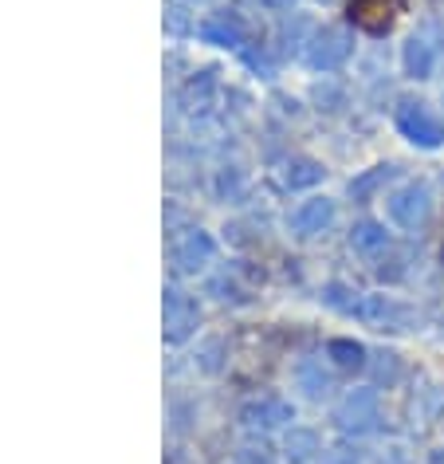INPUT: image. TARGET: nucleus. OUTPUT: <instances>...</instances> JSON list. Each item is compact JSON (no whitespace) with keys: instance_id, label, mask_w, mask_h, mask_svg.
<instances>
[{"instance_id":"nucleus-1","label":"nucleus","mask_w":444,"mask_h":464,"mask_svg":"<svg viewBox=\"0 0 444 464\" xmlns=\"http://www.w3.org/2000/svg\"><path fill=\"white\" fill-rule=\"evenodd\" d=\"M397 130H401L409 142H417L425 150H437L444 142V122L425 107V102H401V111H397Z\"/></svg>"},{"instance_id":"nucleus-2","label":"nucleus","mask_w":444,"mask_h":464,"mask_svg":"<svg viewBox=\"0 0 444 464\" xmlns=\"http://www.w3.org/2000/svg\"><path fill=\"white\" fill-rule=\"evenodd\" d=\"M385 208H390V217L401 228H420L429 220V213H432V197H429L425 185H405V189H397L390 197V205Z\"/></svg>"},{"instance_id":"nucleus-3","label":"nucleus","mask_w":444,"mask_h":464,"mask_svg":"<svg viewBox=\"0 0 444 464\" xmlns=\"http://www.w3.org/2000/svg\"><path fill=\"white\" fill-rule=\"evenodd\" d=\"M334 217V205L331 201H307L303 208H295V217H291V225H295L299 237H314V232H323L331 225Z\"/></svg>"},{"instance_id":"nucleus-4","label":"nucleus","mask_w":444,"mask_h":464,"mask_svg":"<svg viewBox=\"0 0 444 464\" xmlns=\"http://www.w3.org/2000/svg\"><path fill=\"white\" fill-rule=\"evenodd\" d=\"M432 63H437V44L425 40V36H413L405 48V72L413 79H429Z\"/></svg>"},{"instance_id":"nucleus-5","label":"nucleus","mask_w":444,"mask_h":464,"mask_svg":"<svg viewBox=\"0 0 444 464\" xmlns=\"http://www.w3.org/2000/svg\"><path fill=\"white\" fill-rule=\"evenodd\" d=\"M346 52H350V44H346L343 32H323V36L314 40L311 63H314V67H334V63L346 60Z\"/></svg>"},{"instance_id":"nucleus-6","label":"nucleus","mask_w":444,"mask_h":464,"mask_svg":"<svg viewBox=\"0 0 444 464\" xmlns=\"http://www.w3.org/2000/svg\"><path fill=\"white\" fill-rule=\"evenodd\" d=\"M338 421H343L346 429H366L373 421V393L366 390H358V393H350V398L343 401V410H338Z\"/></svg>"},{"instance_id":"nucleus-7","label":"nucleus","mask_w":444,"mask_h":464,"mask_svg":"<svg viewBox=\"0 0 444 464\" xmlns=\"http://www.w3.org/2000/svg\"><path fill=\"white\" fill-rule=\"evenodd\" d=\"M354 20L362 28H370V32H385L393 24V5L390 0H358Z\"/></svg>"},{"instance_id":"nucleus-8","label":"nucleus","mask_w":444,"mask_h":464,"mask_svg":"<svg viewBox=\"0 0 444 464\" xmlns=\"http://www.w3.org/2000/svg\"><path fill=\"white\" fill-rule=\"evenodd\" d=\"M354 245L358 248H378V245H385V232L378 225H358L354 228Z\"/></svg>"},{"instance_id":"nucleus-9","label":"nucleus","mask_w":444,"mask_h":464,"mask_svg":"<svg viewBox=\"0 0 444 464\" xmlns=\"http://www.w3.org/2000/svg\"><path fill=\"white\" fill-rule=\"evenodd\" d=\"M331 354H338V362H343V366H362V346L358 343L354 346H350V343H334Z\"/></svg>"},{"instance_id":"nucleus-10","label":"nucleus","mask_w":444,"mask_h":464,"mask_svg":"<svg viewBox=\"0 0 444 464\" xmlns=\"http://www.w3.org/2000/svg\"><path fill=\"white\" fill-rule=\"evenodd\" d=\"M267 5H272V8H284V5H291V0H267Z\"/></svg>"}]
</instances>
